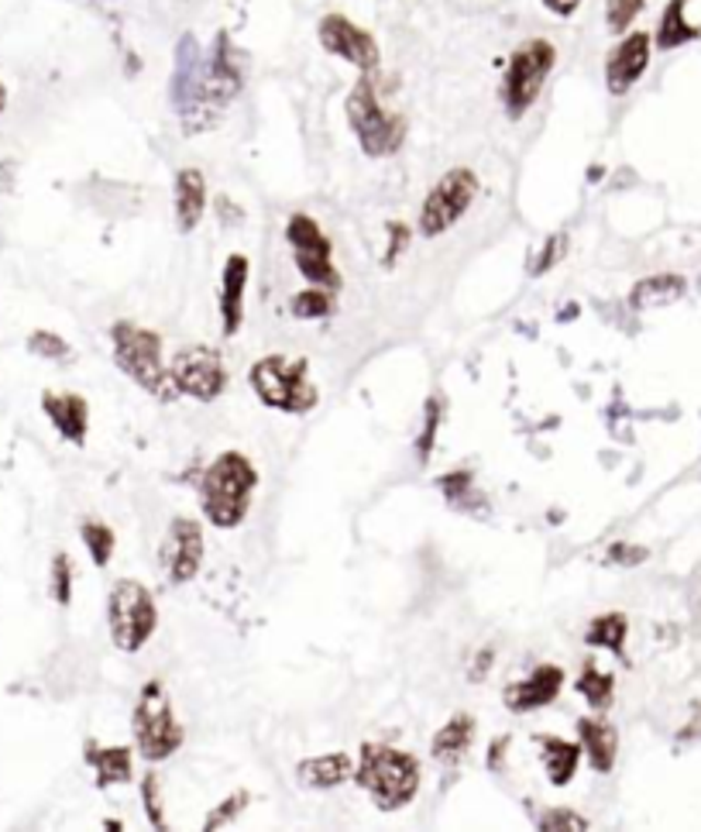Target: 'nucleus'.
<instances>
[{"label": "nucleus", "instance_id": "obj_1", "mask_svg": "<svg viewBox=\"0 0 701 832\" xmlns=\"http://www.w3.org/2000/svg\"><path fill=\"white\" fill-rule=\"evenodd\" d=\"M358 785L372 795V801L385 812H396L412 801L420 788V764L409 753L388 743H365L358 764Z\"/></svg>", "mask_w": 701, "mask_h": 832}, {"label": "nucleus", "instance_id": "obj_2", "mask_svg": "<svg viewBox=\"0 0 701 832\" xmlns=\"http://www.w3.org/2000/svg\"><path fill=\"white\" fill-rule=\"evenodd\" d=\"M255 485H258V472L245 454H238V451L221 454L211 468H206V475L200 482L203 513L224 530L238 527L248 516Z\"/></svg>", "mask_w": 701, "mask_h": 832}, {"label": "nucleus", "instance_id": "obj_3", "mask_svg": "<svg viewBox=\"0 0 701 832\" xmlns=\"http://www.w3.org/2000/svg\"><path fill=\"white\" fill-rule=\"evenodd\" d=\"M348 124L358 138V145L365 148V155L372 159H385V155H396L406 142V121L403 114H393L382 108L375 80L365 72L354 83L351 97H348Z\"/></svg>", "mask_w": 701, "mask_h": 832}, {"label": "nucleus", "instance_id": "obj_4", "mask_svg": "<svg viewBox=\"0 0 701 832\" xmlns=\"http://www.w3.org/2000/svg\"><path fill=\"white\" fill-rule=\"evenodd\" d=\"M251 389L265 406H275L282 413H306L317 406V389L306 375V361L299 358H262L251 369Z\"/></svg>", "mask_w": 701, "mask_h": 832}, {"label": "nucleus", "instance_id": "obj_5", "mask_svg": "<svg viewBox=\"0 0 701 832\" xmlns=\"http://www.w3.org/2000/svg\"><path fill=\"white\" fill-rule=\"evenodd\" d=\"M554 63H557V48L547 38H530L512 52L506 80H502V100H506L509 117H523L533 108L543 83H547V76L554 72Z\"/></svg>", "mask_w": 701, "mask_h": 832}, {"label": "nucleus", "instance_id": "obj_6", "mask_svg": "<svg viewBox=\"0 0 701 832\" xmlns=\"http://www.w3.org/2000/svg\"><path fill=\"white\" fill-rule=\"evenodd\" d=\"M135 740L142 757L159 764L166 757L183 746V726H179L169 692L162 688V682H148L138 695L135 706Z\"/></svg>", "mask_w": 701, "mask_h": 832}, {"label": "nucleus", "instance_id": "obj_7", "mask_svg": "<svg viewBox=\"0 0 701 832\" xmlns=\"http://www.w3.org/2000/svg\"><path fill=\"white\" fill-rule=\"evenodd\" d=\"M108 619H111V637L114 643L124 650V654H135L148 643V637L155 633V622H159V612H155L151 592L138 582H117L111 592V606H108Z\"/></svg>", "mask_w": 701, "mask_h": 832}, {"label": "nucleus", "instance_id": "obj_8", "mask_svg": "<svg viewBox=\"0 0 701 832\" xmlns=\"http://www.w3.org/2000/svg\"><path fill=\"white\" fill-rule=\"evenodd\" d=\"M114 355L117 366L132 375L148 393H159L166 382L162 369V337L155 330H145L138 324H117L114 327Z\"/></svg>", "mask_w": 701, "mask_h": 832}, {"label": "nucleus", "instance_id": "obj_9", "mask_svg": "<svg viewBox=\"0 0 701 832\" xmlns=\"http://www.w3.org/2000/svg\"><path fill=\"white\" fill-rule=\"evenodd\" d=\"M475 196H478V176L472 169H451L427 193L423 211H420V231L427 238L451 231L467 214V206L475 203Z\"/></svg>", "mask_w": 701, "mask_h": 832}, {"label": "nucleus", "instance_id": "obj_10", "mask_svg": "<svg viewBox=\"0 0 701 832\" xmlns=\"http://www.w3.org/2000/svg\"><path fill=\"white\" fill-rule=\"evenodd\" d=\"M285 241L293 245V255H296V266L299 272L317 282L320 290L327 285V290H333L337 282H341V276H337L333 262H330V241L327 234L320 231V224L309 217V214H293L290 224H285Z\"/></svg>", "mask_w": 701, "mask_h": 832}, {"label": "nucleus", "instance_id": "obj_11", "mask_svg": "<svg viewBox=\"0 0 701 832\" xmlns=\"http://www.w3.org/2000/svg\"><path fill=\"white\" fill-rule=\"evenodd\" d=\"M317 35H320V45L330 52V56L351 63V66L361 69V72H372V69L378 66V59H382L378 42L372 38V32H365L361 24H354V21L344 18V14H327V18H320Z\"/></svg>", "mask_w": 701, "mask_h": 832}, {"label": "nucleus", "instance_id": "obj_12", "mask_svg": "<svg viewBox=\"0 0 701 832\" xmlns=\"http://www.w3.org/2000/svg\"><path fill=\"white\" fill-rule=\"evenodd\" d=\"M172 382L179 393H190L203 403H211L224 393L227 385V372L217 351L211 348H186L179 351L172 361Z\"/></svg>", "mask_w": 701, "mask_h": 832}, {"label": "nucleus", "instance_id": "obj_13", "mask_svg": "<svg viewBox=\"0 0 701 832\" xmlns=\"http://www.w3.org/2000/svg\"><path fill=\"white\" fill-rule=\"evenodd\" d=\"M651 59H654V35L651 32L622 35V42L609 52V59H606L609 93H615V97L630 93L643 80V72L651 69Z\"/></svg>", "mask_w": 701, "mask_h": 832}, {"label": "nucleus", "instance_id": "obj_14", "mask_svg": "<svg viewBox=\"0 0 701 832\" xmlns=\"http://www.w3.org/2000/svg\"><path fill=\"white\" fill-rule=\"evenodd\" d=\"M200 561H203L200 524H193V519H176L169 537H166V548H162V564L169 571V578L172 582H190L196 575Z\"/></svg>", "mask_w": 701, "mask_h": 832}, {"label": "nucleus", "instance_id": "obj_15", "mask_svg": "<svg viewBox=\"0 0 701 832\" xmlns=\"http://www.w3.org/2000/svg\"><path fill=\"white\" fill-rule=\"evenodd\" d=\"M561 685H564V671L554 667V664H543V667H536L530 674L527 682L509 685L502 698H506V706L512 712H533V709L547 706V701H554L557 692H561Z\"/></svg>", "mask_w": 701, "mask_h": 832}, {"label": "nucleus", "instance_id": "obj_16", "mask_svg": "<svg viewBox=\"0 0 701 832\" xmlns=\"http://www.w3.org/2000/svg\"><path fill=\"white\" fill-rule=\"evenodd\" d=\"M42 409L52 424H56V430L72 440V445H83L87 437V427H90V406L83 396L76 393H45L42 396Z\"/></svg>", "mask_w": 701, "mask_h": 832}, {"label": "nucleus", "instance_id": "obj_17", "mask_svg": "<svg viewBox=\"0 0 701 832\" xmlns=\"http://www.w3.org/2000/svg\"><path fill=\"white\" fill-rule=\"evenodd\" d=\"M245 285H248V258L230 255L224 266V300H221V317H224V334H238L241 317H245Z\"/></svg>", "mask_w": 701, "mask_h": 832}, {"label": "nucleus", "instance_id": "obj_18", "mask_svg": "<svg viewBox=\"0 0 701 832\" xmlns=\"http://www.w3.org/2000/svg\"><path fill=\"white\" fill-rule=\"evenodd\" d=\"M698 38H701V29L688 21V0H667L660 11V21H657V32H654V45L660 52H674V48H685Z\"/></svg>", "mask_w": 701, "mask_h": 832}, {"label": "nucleus", "instance_id": "obj_19", "mask_svg": "<svg viewBox=\"0 0 701 832\" xmlns=\"http://www.w3.org/2000/svg\"><path fill=\"white\" fill-rule=\"evenodd\" d=\"M206 211V179L200 169H183L176 176V224L179 231H193Z\"/></svg>", "mask_w": 701, "mask_h": 832}, {"label": "nucleus", "instance_id": "obj_20", "mask_svg": "<svg viewBox=\"0 0 701 832\" xmlns=\"http://www.w3.org/2000/svg\"><path fill=\"white\" fill-rule=\"evenodd\" d=\"M578 730H581V746H585V753H588L591 767L602 771V774H609L612 764H615V750H619L615 730H612L609 722H602V719H581Z\"/></svg>", "mask_w": 701, "mask_h": 832}, {"label": "nucleus", "instance_id": "obj_21", "mask_svg": "<svg viewBox=\"0 0 701 832\" xmlns=\"http://www.w3.org/2000/svg\"><path fill=\"white\" fill-rule=\"evenodd\" d=\"M351 777V757L348 753H327V757H314L299 764V782L306 788H337Z\"/></svg>", "mask_w": 701, "mask_h": 832}, {"label": "nucleus", "instance_id": "obj_22", "mask_svg": "<svg viewBox=\"0 0 701 832\" xmlns=\"http://www.w3.org/2000/svg\"><path fill=\"white\" fill-rule=\"evenodd\" d=\"M540 743V757H543V771H547L551 785H567L570 777H575L578 771V746L567 743V740H557V737H536Z\"/></svg>", "mask_w": 701, "mask_h": 832}, {"label": "nucleus", "instance_id": "obj_23", "mask_svg": "<svg viewBox=\"0 0 701 832\" xmlns=\"http://www.w3.org/2000/svg\"><path fill=\"white\" fill-rule=\"evenodd\" d=\"M685 290H688V282H685L681 276H674V272H660V276H651V279L636 282V290H633L630 303H633L636 310H646V306H664V303L681 300V296H685Z\"/></svg>", "mask_w": 701, "mask_h": 832}, {"label": "nucleus", "instance_id": "obj_24", "mask_svg": "<svg viewBox=\"0 0 701 832\" xmlns=\"http://www.w3.org/2000/svg\"><path fill=\"white\" fill-rule=\"evenodd\" d=\"M472 740H475V722H472V716H454V719L444 726V730H440V733L433 737V757L444 761V764H454V761H461L464 753H467Z\"/></svg>", "mask_w": 701, "mask_h": 832}, {"label": "nucleus", "instance_id": "obj_25", "mask_svg": "<svg viewBox=\"0 0 701 832\" xmlns=\"http://www.w3.org/2000/svg\"><path fill=\"white\" fill-rule=\"evenodd\" d=\"M90 764L97 767V785H121L132 782V750L127 746H103V750H90Z\"/></svg>", "mask_w": 701, "mask_h": 832}, {"label": "nucleus", "instance_id": "obj_26", "mask_svg": "<svg viewBox=\"0 0 701 832\" xmlns=\"http://www.w3.org/2000/svg\"><path fill=\"white\" fill-rule=\"evenodd\" d=\"M626 616L619 612H609V616H599L588 627V643L591 647H606L612 650V654H622V643H626Z\"/></svg>", "mask_w": 701, "mask_h": 832}, {"label": "nucleus", "instance_id": "obj_27", "mask_svg": "<svg viewBox=\"0 0 701 832\" xmlns=\"http://www.w3.org/2000/svg\"><path fill=\"white\" fill-rule=\"evenodd\" d=\"M578 692L588 698L591 709H609V701H612V674H606L599 667H588L581 674V682H578Z\"/></svg>", "mask_w": 701, "mask_h": 832}, {"label": "nucleus", "instance_id": "obj_28", "mask_svg": "<svg viewBox=\"0 0 701 832\" xmlns=\"http://www.w3.org/2000/svg\"><path fill=\"white\" fill-rule=\"evenodd\" d=\"M83 543H87V551H90V558H93V564L97 567H103L111 558H114V530L111 527H103V524H83Z\"/></svg>", "mask_w": 701, "mask_h": 832}, {"label": "nucleus", "instance_id": "obj_29", "mask_svg": "<svg viewBox=\"0 0 701 832\" xmlns=\"http://www.w3.org/2000/svg\"><path fill=\"white\" fill-rule=\"evenodd\" d=\"M646 0H609L606 4V24L612 35H626L633 29V21L643 14Z\"/></svg>", "mask_w": 701, "mask_h": 832}, {"label": "nucleus", "instance_id": "obj_30", "mask_svg": "<svg viewBox=\"0 0 701 832\" xmlns=\"http://www.w3.org/2000/svg\"><path fill=\"white\" fill-rule=\"evenodd\" d=\"M333 310L330 296L324 290H309V293H299L293 296V314L303 317V321H317V317H327Z\"/></svg>", "mask_w": 701, "mask_h": 832}, {"label": "nucleus", "instance_id": "obj_31", "mask_svg": "<svg viewBox=\"0 0 701 832\" xmlns=\"http://www.w3.org/2000/svg\"><path fill=\"white\" fill-rule=\"evenodd\" d=\"M52 595H56L59 606H69L72 599V564L66 554H56V561H52Z\"/></svg>", "mask_w": 701, "mask_h": 832}, {"label": "nucleus", "instance_id": "obj_32", "mask_svg": "<svg viewBox=\"0 0 701 832\" xmlns=\"http://www.w3.org/2000/svg\"><path fill=\"white\" fill-rule=\"evenodd\" d=\"M540 829L543 832H581V829H588V822L578 816V812H567V809H551V812H543L540 816Z\"/></svg>", "mask_w": 701, "mask_h": 832}, {"label": "nucleus", "instance_id": "obj_33", "mask_svg": "<svg viewBox=\"0 0 701 832\" xmlns=\"http://www.w3.org/2000/svg\"><path fill=\"white\" fill-rule=\"evenodd\" d=\"M29 348L38 355V358H66L69 355V345L63 341L59 334H48V330H35Z\"/></svg>", "mask_w": 701, "mask_h": 832}, {"label": "nucleus", "instance_id": "obj_34", "mask_svg": "<svg viewBox=\"0 0 701 832\" xmlns=\"http://www.w3.org/2000/svg\"><path fill=\"white\" fill-rule=\"evenodd\" d=\"M245 805H248V795H245V791H234V795L221 805V809H214L211 816H206V825H203V829H221V825H227L234 816H238V812L245 809Z\"/></svg>", "mask_w": 701, "mask_h": 832}, {"label": "nucleus", "instance_id": "obj_35", "mask_svg": "<svg viewBox=\"0 0 701 832\" xmlns=\"http://www.w3.org/2000/svg\"><path fill=\"white\" fill-rule=\"evenodd\" d=\"M564 248H567V238H564V234H554V238H551L547 245H543L540 258L533 262V272H536V276H540V272H551V269L561 262V258H564Z\"/></svg>", "mask_w": 701, "mask_h": 832}, {"label": "nucleus", "instance_id": "obj_36", "mask_svg": "<svg viewBox=\"0 0 701 832\" xmlns=\"http://www.w3.org/2000/svg\"><path fill=\"white\" fill-rule=\"evenodd\" d=\"M437 420H440V406L430 400V403H427V424H423V437H420V458H427V454H430L433 434H437Z\"/></svg>", "mask_w": 701, "mask_h": 832}, {"label": "nucleus", "instance_id": "obj_37", "mask_svg": "<svg viewBox=\"0 0 701 832\" xmlns=\"http://www.w3.org/2000/svg\"><path fill=\"white\" fill-rule=\"evenodd\" d=\"M646 558V551L643 548H630V543H615L612 548V561L615 564H640Z\"/></svg>", "mask_w": 701, "mask_h": 832}, {"label": "nucleus", "instance_id": "obj_38", "mask_svg": "<svg viewBox=\"0 0 701 832\" xmlns=\"http://www.w3.org/2000/svg\"><path fill=\"white\" fill-rule=\"evenodd\" d=\"M145 805H148V819H151V825L155 829H162L166 822H162V812L155 809V774H148L145 777Z\"/></svg>", "mask_w": 701, "mask_h": 832}, {"label": "nucleus", "instance_id": "obj_39", "mask_svg": "<svg viewBox=\"0 0 701 832\" xmlns=\"http://www.w3.org/2000/svg\"><path fill=\"white\" fill-rule=\"evenodd\" d=\"M388 231H393V248H388V255H385V262H388V266H393V262H396V255L403 251V245L409 241V231H406L403 224H396V221H393V224H388Z\"/></svg>", "mask_w": 701, "mask_h": 832}, {"label": "nucleus", "instance_id": "obj_40", "mask_svg": "<svg viewBox=\"0 0 701 832\" xmlns=\"http://www.w3.org/2000/svg\"><path fill=\"white\" fill-rule=\"evenodd\" d=\"M543 8H547L551 14H557V18H570L581 8V0H543Z\"/></svg>", "mask_w": 701, "mask_h": 832}, {"label": "nucleus", "instance_id": "obj_41", "mask_svg": "<svg viewBox=\"0 0 701 832\" xmlns=\"http://www.w3.org/2000/svg\"><path fill=\"white\" fill-rule=\"evenodd\" d=\"M4 103H8V93H4V87H0V114H4Z\"/></svg>", "mask_w": 701, "mask_h": 832}]
</instances>
